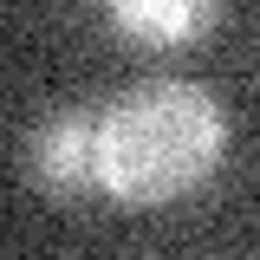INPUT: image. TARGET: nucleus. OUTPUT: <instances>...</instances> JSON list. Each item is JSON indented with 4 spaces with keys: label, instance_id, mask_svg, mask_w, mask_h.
<instances>
[{
    "label": "nucleus",
    "instance_id": "f03ea898",
    "mask_svg": "<svg viewBox=\"0 0 260 260\" xmlns=\"http://www.w3.org/2000/svg\"><path fill=\"white\" fill-rule=\"evenodd\" d=\"M20 162H26V182L52 202L104 195L98 189V117H85V111H46L26 130Z\"/></svg>",
    "mask_w": 260,
    "mask_h": 260
},
{
    "label": "nucleus",
    "instance_id": "f257e3e1",
    "mask_svg": "<svg viewBox=\"0 0 260 260\" xmlns=\"http://www.w3.org/2000/svg\"><path fill=\"white\" fill-rule=\"evenodd\" d=\"M228 150V111L195 78L130 85L98 111V189L124 208L195 195Z\"/></svg>",
    "mask_w": 260,
    "mask_h": 260
},
{
    "label": "nucleus",
    "instance_id": "7ed1b4c3",
    "mask_svg": "<svg viewBox=\"0 0 260 260\" xmlns=\"http://www.w3.org/2000/svg\"><path fill=\"white\" fill-rule=\"evenodd\" d=\"M111 26L137 39V46H189L195 32L215 26L208 0H111Z\"/></svg>",
    "mask_w": 260,
    "mask_h": 260
}]
</instances>
